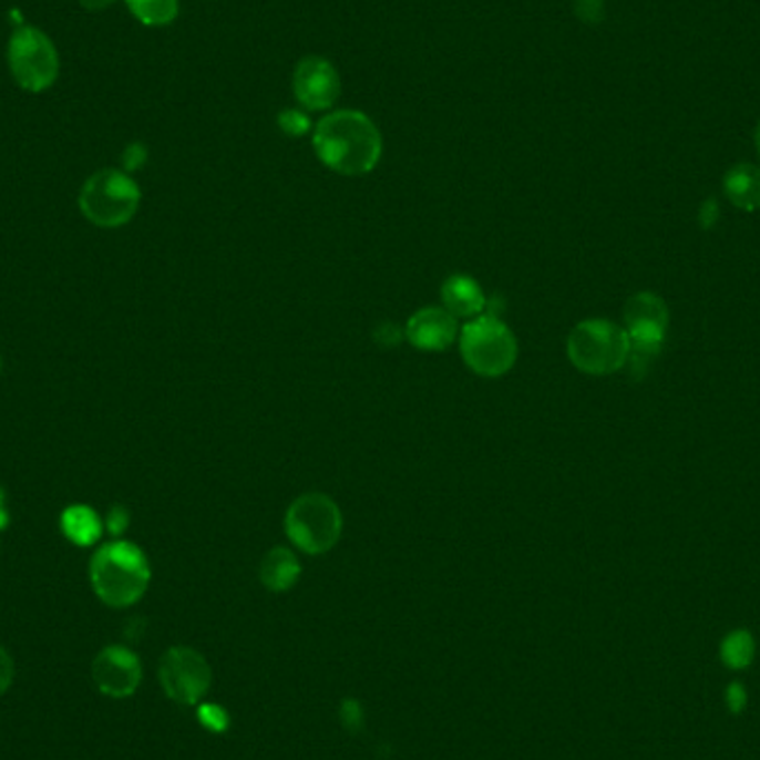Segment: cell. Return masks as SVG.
Instances as JSON below:
<instances>
[{
    "instance_id": "1",
    "label": "cell",
    "mask_w": 760,
    "mask_h": 760,
    "mask_svg": "<svg viewBox=\"0 0 760 760\" xmlns=\"http://www.w3.org/2000/svg\"><path fill=\"white\" fill-rule=\"evenodd\" d=\"M314 150L325 167L342 176H362L383 156V136L367 114L340 110L318 121Z\"/></svg>"
},
{
    "instance_id": "2",
    "label": "cell",
    "mask_w": 760,
    "mask_h": 760,
    "mask_svg": "<svg viewBox=\"0 0 760 760\" xmlns=\"http://www.w3.org/2000/svg\"><path fill=\"white\" fill-rule=\"evenodd\" d=\"M90 581L96 596L110 607H130L138 603L152 581L145 552L127 541L103 545L90 563Z\"/></svg>"
},
{
    "instance_id": "3",
    "label": "cell",
    "mask_w": 760,
    "mask_h": 760,
    "mask_svg": "<svg viewBox=\"0 0 760 760\" xmlns=\"http://www.w3.org/2000/svg\"><path fill=\"white\" fill-rule=\"evenodd\" d=\"M629 336L623 327L605 318L578 322L567 338V356L572 364L592 376H607L625 367L629 360Z\"/></svg>"
},
{
    "instance_id": "4",
    "label": "cell",
    "mask_w": 760,
    "mask_h": 760,
    "mask_svg": "<svg viewBox=\"0 0 760 760\" xmlns=\"http://www.w3.org/2000/svg\"><path fill=\"white\" fill-rule=\"evenodd\" d=\"M79 207L96 227H123L141 207V189L130 174L121 170H101L85 181L79 194Z\"/></svg>"
},
{
    "instance_id": "5",
    "label": "cell",
    "mask_w": 760,
    "mask_h": 760,
    "mask_svg": "<svg viewBox=\"0 0 760 760\" xmlns=\"http://www.w3.org/2000/svg\"><path fill=\"white\" fill-rule=\"evenodd\" d=\"M461 353L465 364L485 378L507 373L518 358L514 331L494 314H481L461 327Z\"/></svg>"
},
{
    "instance_id": "6",
    "label": "cell",
    "mask_w": 760,
    "mask_h": 760,
    "mask_svg": "<svg viewBox=\"0 0 760 760\" xmlns=\"http://www.w3.org/2000/svg\"><path fill=\"white\" fill-rule=\"evenodd\" d=\"M287 538L305 554L320 556L336 547L342 534V514L333 499L320 492L302 494L285 514Z\"/></svg>"
},
{
    "instance_id": "7",
    "label": "cell",
    "mask_w": 760,
    "mask_h": 760,
    "mask_svg": "<svg viewBox=\"0 0 760 760\" xmlns=\"http://www.w3.org/2000/svg\"><path fill=\"white\" fill-rule=\"evenodd\" d=\"M8 65L17 85L30 94L48 92L61 72L52 39L32 25L19 28L8 43Z\"/></svg>"
},
{
    "instance_id": "8",
    "label": "cell",
    "mask_w": 760,
    "mask_h": 760,
    "mask_svg": "<svg viewBox=\"0 0 760 760\" xmlns=\"http://www.w3.org/2000/svg\"><path fill=\"white\" fill-rule=\"evenodd\" d=\"M625 331L629 336V356L634 358V364L656 356L669 331V309L665 300L651 291L634 294L625 302Z\"/></svg>"
},
{
    "instance_id": "9",
    "label": "cell",
    "mask_w": 760,
    "mask_h": 760,
    "mask_svg": "<svg viewBox=\"0 0 760 760\" xmlns=\"http://www.w3.org/2000/svg\"><path fill=\"white\" fill-rule=\"evenodd\" d=\"M158 678L165 694L178 705H198L212 685V669L203 654L192 647H172L165 651Z\"/></svg>"
},
{
    "instance_id": "10",
    "label": "cell",
    "mask_w": 760,
    "mask_h": 760,
    "mask_svg": "<svg viewBox=\"0 0 760 760\" xmlns=\"http://www.w3.org/2000/svg\"><path fill=\"white\" fill-rule=\"evenodd\" d=\"M92 678L105 696L127 698L143 680V665L132 649L123 645H110L94 658Z\"/></svg>"
},
{
    "instance_id": "11",
    "label": "cell",
    "mask_w": 760,
    "mask_h": 760,
    "mask_svg": "<svg viewBox=\"0 0 760 760\" xmlns=\"http://www.w3.org/2000/svg\"><path fill=\"white\" fill-rule=\"evenodd\" d=\"M294 94L298 103L311 112L329 110L340 99V76L322 57H307L294 70Z\"/></svg>"
},
{
    "instance_id": "12",
    "label": "cell",
    "mask_w": 760,
    "mask_h": 760,
    "mask_svg": "<svg viewBox=\"0 0 760 760\" xmlns=\"http://www.w3.org/2000/svg\"><path fill=\"white\" fill-rule=\"evenodd\" d=\"M461 333L459 318L445 307H423L405 325V338L423 351H443Z\"/></svg>"
},
{
    "instance_id": "13",
    "label": "cell",
    "mask_w": 760,
    "mask_h": 760,
    "mask_svg": "<svg viewBox=\"0 0 760 760\" xmlns=\"http://www.w3.org/2000/svg\"><path fill=\"white\" fill-rule=\"evenodd\" d=\"M441 298H443V307L454 318H468V320L481 316L485 311V305H487V298H485L481 285L465 274L450 276L443 283Z\"/></svg>"
},
{
    "instance_id": "14",
    "label": "cell",
    "mask_w": 760,
    "mask_h": 760,
    "mask_svg": "<svg viewBox=\"0 0 760 760\" xmlns=\"http://www.w3.org/2000/svg\"><path fill=\"white\" fill-rule=\"evenodd\" d=\"M260 583L269 589V592H287L291 589L298 578H300V563L296 558V554L287 547H274L269 550L263 561H260Z\"/></svg>"
},
{
    "instance_id": "15",
    "label": "cell",
    "mask_w": 760,
    "mask_h": 760,
    "mask_svg": "<svg viewBox=\"0 0 760 760\" xmlns=\"http://www.w3.org/2000/svg\"><path fill=\"white\" fill-rule=\"evenodd\" d=\"M725 196L729 203L744 212L760 209V167L756 165H733L722 181Z\"/></svg>"
},
{
    "instance_id": "16",
    "label": "cell",
    "mask_w": 760,
    "mask_h": 760,
    "mask_svg": "<svg viewBox=\"0 0 760 760\" xmlns=\"http://www.w3.org/2000/svg\"><path fill=\"white\" fill-rule=\"evenodd\" d=\"M61 525H63V534L81 547H90L103 536L101 516L92 507H85V505H74L65 510Z\"/></svg>"
},
{
    "instance_id": "17",
    "label": "cell",
    "mask_w": 760,
    "mask_h": 760,
    "mask_svg": "<svg viewBox=\"0 0 760 760\" xmlns=\"http://www.w3.org/2000/svg\"><path fill=\"white\" fill-rule=\"evenodd\" d=\"M125 6L147 28L170 25L178 17V0H125Z\"/></svg>"
},
{
    "instance_id": "18",
    "label": "cell",
    "mask_w": 760,
    "mask_h": 760,
    "mask_svg": "<svg viewBox=\"0 0 760 760\" xmlns=\"http://www.w3.org/2000/svg\"><path fill=\"white\" fill-rule=\"evenodd\" d=\"M720 654H722V660L733 667V669H740V667H747L753 658V638L749 631L744 629H738V631H731L725 640H722V647H720Z\"/></svg>"
},
{
    "instance_id": "19",
    "label": "cell",
    "mask_w": 760,
    "mask_h": 760,
    "mask_svg": "<svg viewBox=\"0 0 760 760\" xmlns=\"http://www.w3.org/2000/svg\"><path fill=\"white\" fill-rule=\"evenodd\" d=\"M198 720L203 722V727L212 729V731H225L229 725V716L223 707L205 702L198 707Z\"/></svg>"
},
{
    "instance_id": "20",
    "label": "cell",
    "mask_w": 760,
    "mask_h": 760,
    "mask_svg": "<svg viewBox=\"0 0 760 760\" xmlns=\"http://www.w3.org/2000/svg\"><path fill=\"white\" fill-rule=\"evenodd\" d=\"M278 125L287 136H302L309 130V119L298 110H285L278 116Z\"/></svg>"
},
{
    "instance_id": "21",
    "label": "cell",
    "mask_w": 760,
    "mask_h": 760,
    "mask_svg": "<svg viewBox=\"0 0 760 760\" xmlns=\"http://www.w3.org/2000/svg\"><path fill=\"white\" fill-rule=\"evenodd\" d=\"M574 10L585 23H598L605 14L603 0H574Z\"/></svg>"
},
{
    "instance_id": "22",
    "label": "cell",
    "mask_w": 760,
    "mask_h": 760,
    "mask_svg": "<svg viewBox=\"0 0 760 760\" xmlns=\"http://www.w3.org/2000/svg\"><path fill=\"white\" fill-rule=\"evenodd\" d=\"M14 676H17L14 658L10 656V651L3 645H0V696H3L12 687Z\"/></svg>"
},
{
    "instance_id": "23",
    "label": "cell",
    "mask_w": 760,
    "mask_h": 760,
    "mask_svg": "<svg viewBox=\"0 0 760 760\" xmlns=\"http://www.w3.org/2000/svg\"><path fill=\"white\" fill-rule=\"evenodd\" d=\"M340 720L347 729H358L362 725V709L358 705V700H345L340 705Z\"/></svg>"
},
{
    "instance_id": "24",
    "label": "cell",
    "mask_w": 760,
    "mask_h": 760,
    "mask_svg": "<svg viewBox=\"0 0 760 760\" xmlns=\"http://www.w3.org/2000/svg\"><path fill=\"white\" fill-rule=\"evenodd\" d=\"M718 216H720V207H718L716 198H707V201L700 205V212H698L700 227H702V229H711V227L718 223Z\"/></svg>"
},
{
    "instance_id": "25",
    "label": "cell",
    "mask_w": 760,
    "mask_h": 760,
    "mask_svg": "<svg viewBox=\"0 0 760 760\" xmlns=\"http://www.w3.org/2000/svg\"><path fill=\"white\" fill-rule=\"evenodd\" d=\"M127 521H130V516H127V512L123 510V507H114L112 512H110V516H107V530L114 534V536H119V534H123L125 532V527H127Z\"/></svg>"
},
{
    "instance_id": "26",
    "label": "cell",
    "mask_w": 760,
    "mask_h": 760,
    "mask_svg": "<svg viewBox=\"0 0 760 760\" xmlns=\"http://www.w3.org/2000/svg\"><path fill=\"white\" fill-rule=\"evenodd\" d=\"M727 702H729V707H731L733 711H740V709L744 707L747 694H744V687H742L740 682L729 685V689H727Z\"/></svg>"
},
{
    "instance_id": "27",
    "label": "cell",
    "mask_w": 760,
    "mask_h": 760,
    "mask_svg": "<svg viewBox=\"0 0 760 760\" xmlns=\"http://www.w3.org/2000/svg\"><path fill=\"white\" fill-rule=\"evenodd\" d=\"M79 3L88 10V12H103L107 8H112L116 0H79Z\"/></svg>"
},
{
    "instance_id": "28",
    "label": "cell",
    "mask_w": 760,
    "mask_h": 760,
    "mask_svg": "<svg viewBox=\"0 0 760 760\" xmlns=\"http://www.w3.org/2000/svg\"><path fill=\"white\" fill-rule=\"evenodd\" d=\"M8 523H10V512L6 507V494L3 490H0V530H6Z\"/></svg>"
},
{
    "instance_id": "29",
    "label": "cell",
    "mask_w": 760,
    "mask_h": 760,
    "mask_svg": "<svg viewBox=\"0 0 760 760\" xmlns=\"http://www.w3.org/2000/svg\"><path fill=\"white\" fill-rule=\"evenodd\" d=\"M756 150H758V156H760V123L756 127Z\"/></svg>"
}]
</instances>
